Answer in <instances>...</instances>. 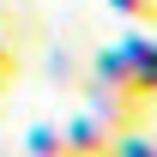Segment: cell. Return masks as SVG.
I'll return each mask as SVG.
<instances>
[{"label": "cell", "mask_w": 157, "mask_h": 157, "mask_svg": "<svg viewBox=\"0 0 157 157\" xmlns=\"http://www.w3.org/2000/svg\"><path fill=\"white\" fill-rule=\"evenodd\" d=\"M60 139H67V157H115V139L121 133L103 115L85 109V115H67V121H60Z\"/></svg>", "instance_id": "cell-1"}, {"label": "cell", "mask_w": 157, "mask_h": 157, "mask_svg": "<svg viewBox=\"0 0 157 157\" xmlns=\"http://www.w3.org/2000/svg\"><path fill=\"white\" fill-rule=\"evenodd\" d=\"M91 85H103V91H115V97H139V85H133V60H127V48H97L91 55ZM145 103V97H139ZM151 109V103H145Z\"/></svg>", "instance_id": "cell-2"}, {"label": "cell", "mask_w": 157, "mask_h": 157, "mask_svg": "<svg viewBox=\"0 0 157 157\" xmlns=\"http://www.w3.org/2000/svg\"><path fill=\"white\" fill-rule=\"evenodd\" d=\"M121 48H127V60H133V85H139V97L157 109V36H127Z\"/></svg>", "instance_id": "cell-3"}, {"label": "cell", "mask_w": 157, "mask_h": 157, "mask_svg": "<svg viewBox=\"0 0 157 157\" xmlns=\"http://www.w3.org/2000/svg\"><path fill=\"white\" fill-rule=\"evenodd\" d=\"M24 157H67V139H60L55 121H42V127L24 133Z\"/></svg>", "instance_id": "cell-4"}, {"label": "cell", "mask_w": 157, "mask_h": 157, "mask_svg": "<svg viewBox=\"0 0 157 157\" xmlns=\"http://www.w3.org/2000/svg\"><path fill=\"white\" fill-rule=\"evenodd\" d=\"M115 157H157V139L145 133V127H133V133L115 139Z\"/></svg>", "instance_id": "cell-5"}, {"label": "cell", "mask_w": 157, "mask_h": 157, "mask_svg": "<svg viewBox=\"0 0 157 157\" xmlns=\"http://www.w3.org/2000/svg\"><path fill=\"white\" fill-rule=\"evenodd\" d=\"M109 12H121L127 24H157V0H109Z\"/></svg>", "instance_id": "cell-6"}, {"label": "cell", "mask_w": 157, "mask_h": 157, "mask_svg": "<svg viewBox=\"0 0 157 157\" xmlns=\"http://www.w3.org/2000/svg\"><path fill=\"white\" fill-rule=\"evenodd\" d=\"M12 78H18V48L0 36V85H12Z\"/></svg>", "instance_id": "cell-7"}, {"label": "cell", "mask_w": 157, "mask_h": 157, "mask_svg": "<svg viewBox=\"0 0 157 157\" xmlns=\"http://www.w3.org/2000/svg\"><path fill=\"white\" fill-rule=\"evenodd\" d=\"M0 97H6V85H0Z\"/></svg>", "instance_id": "cell-8"}]
</instances>
